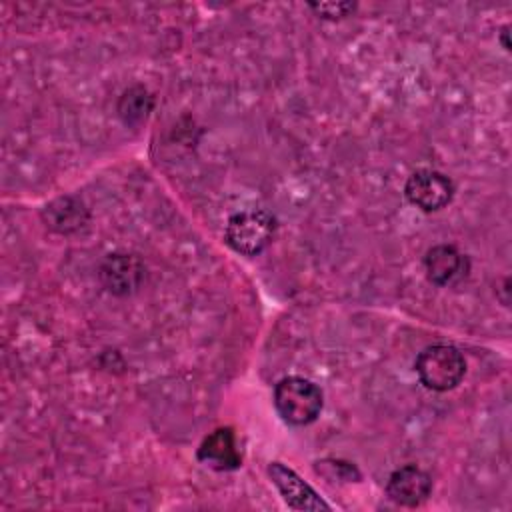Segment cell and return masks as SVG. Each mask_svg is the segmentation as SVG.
I'll list each match as a JSON object with an SVG mask.
<instances>
[{
  "label": "cell",
  "instance_id": "3957f363",
  "mask_svg": "<svg viewBox=\"0 0 512 512\" xmlns=\"http://www.w3.org/2000/svg\"><path fill=\"white\" fill-rule=\"evenodd\" d=\"M276 218L264 208H248L232 214L226 222V244L244 256H256L272 242Z\"/></svg>",
  "mask_w": 512,
  "mask_h": 512
},
{
  "label": "cell",
  "instance_id": "4fadbf2b",
  "mask_svg": "<svg viewBox=\"0 0 512 512\" xmlns=\"http://www.w3.org/2000/svg\"><path fill=\"white\" fill-rule=\"evenodd\" d=\"M308 8H312L318 16L338 20L344 16H350L356 10L354 2H308Z\"/></svg>",
  "mask_w": 512,
  "mask_h": 512
},
{
  "label": "cell",
  "instance_id": "9c48e42d",
  "mask_svg": "<svg viewBox=\"0 0 512 512\" xmlns=\"http://www.w3.org/2000/svg\"><path fill=\"white\" fill-rule=\"evenodd\" d=\"M196 458L212 470H236L242 464V456L232 428H216L210 432L202 440Z\"/></svg>",
  "mask_w": 512,
  "mask_h": 512
},
{
  "label": "cell",
  "instance_id": "277c9868",
  "mask_svg": "<svg viewBox=\"0 0 512 512\" xmlns=\"http://www.w3.org/2000/svg\"><path fill=\"white\" fill-rule=\"evenodd\" d=\"M454 192V182L444 172L432 168L414 170L404 184L406 200L422 212H438L446 208L452 202Z\"/></svg>",
  "mask_w": 512,
  "mask_h": 512
},
{
  "label": "cell",
  "instance_id": "8992f818",
  "mask_svg": "<svg viewBox=\"0 0 512 512\" xmlns=\"http://www.w3.org/2000/svg\"><path fill=\"white\" fill-rule=\"evenodd\" d=\"M272 484L278 488L284 502L294 510H330V504L324 502L318 492L304 482L292 468H288L282 462H270L266 468Z\"/></svg>",
  "mask_w": 512,
  "mask_h": 512
},
{
  "label": "cell",
  "instance_id": "6da1fadb",
  "mask_svg": "<svg viewBox=\"0 0 512 512\" xmlns=\"http://www.w3.org/2000/svg\"><path fill=\"white\" fill-rule=\"evenodd\" d=\"M274 406L280 418L292 426L312 424L324 406L318 384L302 376H284L274 386Z\"/></svg>",
  "mask_w": 512,
  "mask_h": 512
},
{
  "label": "cell",
  "instance_id": "30bf717a",
  "mask_svg": "<svg viewBox=\"0 0 512 512\" xmlns=\"http://www.w3.org/2000/svg\"><path fill=\"white\" fill-rule=\"evenodd\" d=\"M42 218L50 230L58 234H72L88 224L90 214L80 198L60 196L46 204V208L42 210Z\"/></svg>",
  "mask_w": 512,
  "mask_h": 512
},
{
  "label": "cell",
  "instance_id": "5b68a950",
  "mask_svg": "<svg viewBox=\"0 0 512 512\" xmlns=\"http://www.w3.org/2000/svg\"><path fill=\"white\" fill-rule=\"evenodd\" d=\"M98 278L106 292L114 296H128L142 286L146 278V266L136 254L114 252L100 262Z\"/></svg>",
  "mask_w": 512,
  "mask_h": 512
},
{
  "label": "cell",
  "instance_id": "52a82bcc",
  "mask_svg": "<svg viewBox=\"0 0 512 512\" xmlns=\"http://www.w3.org/2000/svg\"><path fill=\"white\" fill-rule=\"evenodd\" d=\"M426 278L436 286H456L470 274V260L452 244H436L424 254Z\"/></svg>",
  "mask_w": 512,
  "mask_h": 512
},
{
  "label": "cell",
  "instance_id": "8fae6325",
  "mask_svg": "<svg viewBox=\"0 0 512 512\" xmlns=\"http://www.w3.org/2000/svg\"><path fill=\"white\" fill-rule=\"evenodd\" d=\"M152 108H154V96L140 84L126 88L118 98V106H116L120 120L128 126L142 124L152 112Z\"/></svg>",
  "mask_w": 512,
  "mask_h": 512
},
{
  "label": "cell",
  "instance_id": "7a4b0ae2",
  "mask_svg": "<svg viewBox=\"0 0 512 512\" xmlns=\"http://www.w3.org/2000/svg\"><path fill=\"white\" fill-rule=\"evenodd\" d=\"M414 370L428 390L448 392L464 380L466 358L452 344H430L416 356Z\"/></svg>",
  "mask_w": 512,
  "mask_h": 512
},
{
  "label": "cell",
  "instance_id": "ba28073f",
  "mask_svg": "<svg viewBox=\"0 0 512 512\" xmlns=\"http://www.w3.org/2000/svg\"><path fill=\"white\" fill-rule=\"evenodd\" d=\"M432 494V476L416 464L396 468L386 482V496L404 508H416Z\"/></svg>",
  "mask_w": 512,
  "mask_h": 512
},
{
  "label": "cell",
  "instance_id": "7c38bea8",
  "mask_svg": "<svg viewBox=\"0 0 512 512\" xmlns=\"http://www.w3.org/2000/svg\"><path fill=\"white\" fill-rule=\"evenodd\" d=\"M314 470L332 482H336V480L338 482H360L362 480L360 470L352 462H346L340 458L316 460Z\"/></svg>",
  "mask_w": 512,
  "mask_h": 512
},
{
  "label": "cell",
  "instance_id": "5bb4252c",
  "mask_svg": "<svg viewBox=\"0 0 512 512\" xmlns=\"http://www.w3.org/2000/svg\"><path fill=\"white\" fill-rule=\"evenodd\" d=\"M500 38H502V46H504V50H510V42H508V26H504V28H502Z\"/></svg>",
  "mask_w": 512,
  "mask_h": 512
}]
</instances>
